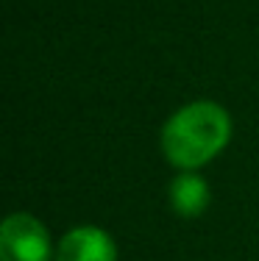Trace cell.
I'll return each instance as SVG.
<instances>
[{
    "instance_id": "6da1fadb",
    "label": "cell",
    "mask_w": 259,
    "mask_h": 261,
    "mask_svg": "<svg viewBox=\"0 0 259 261\" xmlns=\"http://www.w3.org/2000/svg\"><path fill=\"white\" fill-rule=\"evenodd\" d=\"M231 139V120L223 106L195 100L164 122L162 150L178 170H198L209 164Z\"/></svg>"
},
{
    "instance_id": "7a4b0ae2",
    "label": "cell",
    "mask_w": 259,
    "mask_h": 261,
    "mask_svg": "<svg viewBox=\"0 0 259 261\" xmlns=\"http://www.w3.org/2000/svg\"><path fill=\"white\" fill-rule=\"evenodd\" d=\"M0 258L3 261H51V233L36 217L9 214L0 225Z\"/></svg>"
},
{
    "instance_id": "3957f363",
    "label": "cell",
    "mask_w": 259,
    "mask_h": 261,
    "mask_svg": "<svg viewBox=\"0 0 259 261\" xmlns=\"http://www.w3.org/2000/svg\"><path fill=\"white\" fill-rule=\"evenodd\" d=\"M56 261H117V247L106 231L81 225L61 236Z\"/></svg>"
},
{
    "instance_id": "277c9868",
    "label": "cell",
    "mask_w": 259,
    "mask_h": 261,
    "mask_svg": "<svg viewBox=\"0 0 259 261\" xmlns=\"http://www.w3.org/2000/svg\"><path fill=\"white\" fill-rule=\"evenodd\" d=\"M170 206L178 217H198L209 206V186L201 175H195L193 170H184L181 175L173 178L170 184Z\"/></svg>"
}]
</instances>
